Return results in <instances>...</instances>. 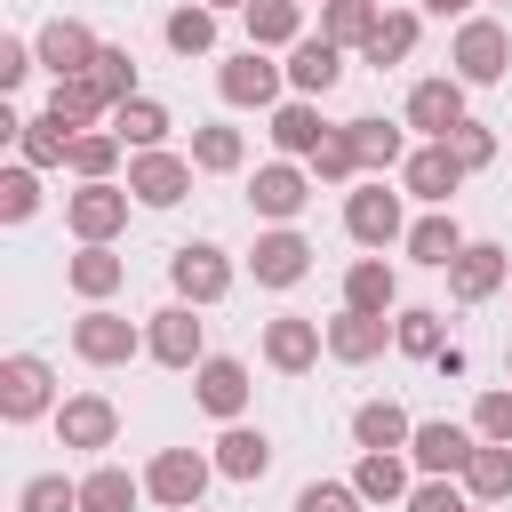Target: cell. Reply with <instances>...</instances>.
<instances>
[{"instance_id":"6da1fadb","label":"cell","mask_w":512,"mask_h":512,"mask_svg":"<svg viewBox=\"0 0 512 512\" xmlns=\"http://www.w3.org/2000/svg\"><path fill=\"white\" fill-rule=\"evenodd\" d=\"M456 80L464 88H480V80H504V64H512V32L496 24V16H464V32H456Z\"/></svg>"},{"instance_id":"7a4b0ae2","label":"cell","mask_w":512,"mask_h":512,"mask_svg":"<svg viewBox=\"0 0 512 512\" xmlns=\"http://www.w3.org/2000/svg\"><path fill=\"white\" fill-rule=\"evenodd\" d=\"M48 400H56V376H48V360H32V352H8V360H0V416H8V424H32Z\"/></svg>"},{"instance_id":"3957f363","label":"cell","mask_w":512,"mask_h":512,"mask_svg":"<svg viewBox=\"0 0 512 512\" xmlns=\"http://www.w3.org/2000/svg\"><path fill=\"white\" fill-rule=\"evenodd\" d=\"M144 496H160L168 512H192V504L208 496V456H192V448H160L152 472H144Z\"/></svg>"},{"instance_id":"277c9868","label":"cell","mask_w":512,"mask_h":512,"mask_svg":"<svg viewBox=\"0 0 512 512\" xmlns=\"http://www.w3.org/2000/svg\"><path fill=\"white\" fill-rule=\"evenodd\" d=\"M344 232H352L360 248H392V240H408V224H400V192L360 184V192L344 200Z\"/></svg>"},{"instance_id":"5b68a950","label":"cell","mask_w":512,"mask_h":512,"mask_svg":"<svg viewBox=\"0 0 512 512\" xmlns=\"http://www.w3.org/2000/svg\"><path fill=\"white\" fill-rule=\"evenodd\" d=\"M136 320H120V312H80L72 320V352L88 360V368H120V360H136Z\"/></svg>"},{"instance_id":"8992f818","label":"cell","mask_w":512,"mask_h":512,"mask_svg":"<svg viewBox=\"0 0 512 512\" xmlns=\"http://www.w3.org/2000/svg\"><path fill=\"white\" fill-rule=\"evenodd\" d=\"M128 192H136L144 208H176V200L192 192V160H176V152H160V144H152V152H136V160H128Z\"/></svg>"},{"instance_id":"52a82bcc","label":"cell","mask_w":512,"mask_h":512,"mask_svg":"<svg viewBox=\"0 0 512 512\" xmlns=\"http://www.w3.org/2000/svg\"><path fill=\"white\" fill-rule=\"evenodd\" d=\"M408 128H424L432 144H448V128H464V80H416L408 88Z\"/></svg>"},{"instance_id":"ba28073f","label":"cell","mask_w":512,"mask_h":512,"mask_svg":"<svg viewBox=\"0 0 512 512\" xmlns=\"http://www.w3.org/2000/svg\"><path fill=\"white\" fill-rule=\"evenodd\" d=\"M248 264H256V280H264V288H296V280L312 272V240H304V232H288V224H272V232L248 248Z\"/></svg>"},{"instance_id":"9c48e42d","label":"cell","mask_w":512,"mask_h":512,"mask_svg":"<svg viewBox=\"0 0 512 512\" xmlns=\"http://www.w3.org/2000/svg\"><path fill=\"white\" fill-rule=\"evenodd\" d=\"M112 432H120V408H112L104 392H72V400L56 408V440H64V448H112Z\"/></svg>"},{"instance_id":"30bf717a","label":"cell","mask_w":512,"mask_h":512,"mask_svg":"<svg viewBox=\"0 0 512 512\" xmlns=\"http://www.w3.org/2000/svg\"><path fill=\"white\" fill-rule=\"evenodd\" d=\"M280 80H288V64H272L264 48H240V56L216 72L224 104H272V96H280Z\"/></svg>"},{"instance_id":"8fae6325","label":"cell","mask_w":512,"mask_h":512,"mask_svg":"<svg viewBox=\"0 0 512 512\" xmlns=\"http://www.w3.org/2000/svg\"><path fill=\"white\" fill-rule=\"evenodd\" d=\"M128 200H136V192H120V184H80V192L64 200V216H72L80 240H112V232L128 224Z\"/></svg>"},{"instance_id":"7c38bea8","label":"cell","mask_w":512,"mask_h":512,"mask_svg":"<svg viewBox=\"0 0 512 512\" xmlns=\"http://www.w3.org/2000/svg\"><path fill=\"white\" fill-rule=\"evenodd\" d=\"M168 280H176L184 304H216L232 288V264H224V248H176L168 256Z\"/></svg>"},{"instance_id":"4fadbf2b","label":"cell","mask_w":512,"mask_h":512,"mask_svg":"<svg viewBox=\"0 0 512 512\" xmlns=\"http://www.w3.org/2000/svg\"><path fill=\"white\" fill-rule=\"evenodd\" d=\"M40 64H48L56 80L88 72V64H96V32H88L80 16H48V24H40Z\"/></svg>"},{"instance_id":"5bb4252c","label":"cell","mask_w":512,"mask_h":512,"mask_svg":"<svg viewBox=\"0 0 512 512\" xmlns=\"http://www.w3.org/2000/svg\"><path fill=\"white\" fill-rule=\"evenodd\" d=\"M400 184H408L416 200H432V208H448V192L464 184V160H456L448 144H424V152H408V160H400Z\"/></svg>"},{"instance_id":"9a60e30c","label":"cell","mask_w":512,"mask_h":512,"mask_svg":"<svg viewBox=\"0 0 512 512\" xmlns=\"http://www.w3.org/2000/svg\"><path fill=\"white\" fill-rule=\"evenodd\" d=\"M248 200H256V216H272V224H288L304 200H312V176L296 168V160H272V168H256V184H248Z\"/></svg>"},{"instance_id":"2e32d148","label":"cell","mask_w":512,"mask_h":512,"mask_svg":"<svg viewBox=\"0 0 512 512\" xmlns=\"http://www.w3.org/2000/svg\"><path fill=\"white\" fill-rule=\"evenodd\" d=\"M144 344H152V360H160V368H200V320H192V304L152 312Z\"/></svg>"},{"instance_id":"e0dca14e","label":"cell","mask_w":512,"mask_h":512,"mask_svg":"<svg viewBox=\"0 0 512 512\" xmlns=\"http://www.w3.org/2000/svg\"><path fill=\"white\" fill-rule=\"evenodd\" d=\"M336 80H344V48L336 40H296L288 48V88L296 96H328Z\"/></svg>"},{"instance_id":"ac0fdd59","label":"cell","mask_w":512,"mask_h":512,"mask_svg":"<svg viewBox=\"0 0 512 512\" xmlns=\"http://www.w3.org/2000/svg\"><path fill=\"white\" fill-rule=\"evenodd\" d=\"M504 272H512V264H504V248H488V240H464V256L448 264V288H456L464 304H480V296H496V288H504Z\"/></svg>"},{"instance_id":"d6986e66","label":"cell","mask_w":512,"mask_h":512,"mask_svg":"<svg viewBox=\"0 0 512 512\" xmlns=\"http://www.w3.org/2000/svg\"><path fill=\"white\" fill-rule=\"evenodd\" d=\"M384 336H392V320H384V312H352V304H344V312L328 320V352H336V360H352V368H360V360H376V352H384Z\"/></svg>"},{"instance_id":"ffe728a7","label":"cell","mask_w":512,"mask_h":512,"mask_svg":"<svg viewBox=\"0 0 512 512\" xmlns=\"http://www.w3.org/2000/svg\"><path fill=\"white\" fill-rule=\"evenodd\" d=\"M192 400H200L208 416H240V408H248V368H240V360H200V368H192Z\"/></svg>"},{"instance_id":"44dd1931","label":"cell","mask_w":512,"mask_h":512,"mask_svg":"<svg viewBox=\"0 0 512 512\" xmlns=\"http://www.w3.org/2000/svg\"><path fill=\"white\" fill-rule=\"evenodd\" d=\"M408 456H416L432 480H448V472L472 464V432H456V424H416V432H408Z\"/></svg>"},{"instance_id":"7402d4cb","label":"cell","mask_w":512,"mask_h":512,"mask_svg":"<svg viewBox=\"0 0 512 512\" xmlns=\"http://www.w3.org/2000/svg\"><path fill=\"white\" fill-rule=\"evenodd\" d=\"M72 136H80V128H72L64 112H40V120H24V128H16V144H24V160H32V168H72Z\"/></svg>"},{"instance_id":"603a6c76","label":"cell","mask_w":512,"mask_h":512,"mask_svg":"<svg viewBox=\"0 0 512 512\" xmlns=\"http://www.w3.org/2000/svg\"><path fill=\"white\" fill-rule=\"evenodd\" d=\"M264 360H272L280 376H304V368L320 360V328H312V320H272V328H264Z\"/></svg>"},{"instance_id":"cb8c5ba5","label":"cell","mask_w":512,"mask_h":512,"mask_svg":"<svg viewBox=\"0 0 512 512\" xmlns=\"http://www.w3.org/2000/svg\"><path fill=\"white\" fill-rule=\"evenodd\" d=\"M296 40H304L296 0H248V48H296Z\"/></svg>"},{"instance_id":"d4e9b609","label":"cell","mask_w":512,"mask_h":512,"mask_svg":"<svg viewBox=\"0 0 512 512\" xmlns=\"http://www.w3.org/2000/svg\"><path fill=\"white\" fill-rule=\"evenodd\" d=\"M464 488H472V504H504V496H512V440H488V448H472V464H464Z\"/></svg>"},{"instance_id":"484cf974","label":"cell","mask_w":512,"mask_h":512,"mask_svg":"<svg viewBox=\"0 0 512 512\" xmlns=\"http://www.w3.org/2000/svg\"><path fill=\"white\" fill-rule=\"evenodd\" d=\"M392 296H400V280H392L384 256H360V264L344 272V304H352V312H392Z\"/></svg>"},{"instance_id":"4316f807","label":"cell","mask_w":512,"mask_h":512,"mask_svg":"<svg viewBox=\"0 0 512 512\" xmlns=\"http://www.w3.org/2000/svg\"><path fill=\"white\" fill-rule=\"evenodd\" d=\"M264 464H272V440H264V432L232 424V432L216 440V472H224V480H264Z\"/></svg>"},{"instance_id":"83f0119b","label":"cell","mask_w":512,"mask_h":512,"mask_svg":"<svg viewBox=\"0 0 512 512\" xmlns=\"http://www.w3.org/2000/svg\"><path fill=\"white\" fill-rule=\"evenodd\" d=\"M408 256H416V264H432V272H448V264L464 256L456 216H424V224H408Z\"/></svg>"},{"instance_id":"f1b7e54d","label":"cell","mask_w":512,"mask_h":512,"mask_svg":"<svg viewBox=\"0 0 512 512\" xmlns=\"http://www.w3.org/2000/svg\"><path fill=\"white\" fill-rule=\"evenodd\" d=\"M352 488H360L368 504H400V496H408V464H400L392 448H368L360 472H352Z\"/></svg>"},{"instance_id":"f546056e","label":"cell","mask_w":512,"mask_h":512,"mask_svg":"<svg viewBox=\"0 0 512 512\" xmlns=\"http://www.w3.org/2000/svg\"><path fill=\"white\" fill-rule=\"evenodd\" d=\"M376 0H328L320 8V40H336V48H368V32H376Z\"/></svg>"},{"instance_id":"4dcf8cb0","label":"cell","mask_w":512,"mask_h":512,"mask_svg":"<svg viewBox=\"0 0 512 512\" xmlns=\"http://www.w3.org/2000/svg\"><path fill=\"white\" fill-rule=\"evenodd\" d=\"M136 496H144V480H128L120 464H96L80 480V512H136Z\"/></svg>"},{"instance_id":"1f68e13d","label":"cell","mask_w":512,"mask_h":512,"mask_svg":"<svg viewBox=\"0 0 512 512\" xmlns=\"http://www.w3.org/2000/svg\"><path fill=\"white\" fill-rule=\"evenodd\" d=\"M112 128H120V144L152 152V144L168 136V104H152V96H128V104H112Z\"/></svg>"},{"instance_id":"d6a6232c","label":"cell","mask_w":512,"mask_h":512,"mask_svg":"<svg viewBox=\"0 0 512 512\" xmlns=\"http://www.w3.org/2000/svg\"><path fill=\"white\" fill-rule=\"evenodd\" d=\"M320 136H328V128H320V112H312V104H280V112H272V144H280L288 160H312V152H320Z\"/></svg>"},{"instance_id":"836d02e7","label":"cell","mask_w":512,"mask_h":512,"mask_svg":"<svg viewBox=\"0 0 512 512\" xmlns=\"http://www.w3.org/2000/svg\"><path fill=\"white\" fill-rule=\"evenodd\" d=\"M64 272H72V288H80V296H112V288L128 280V264H120V256H112L104 240H88V248H80V256H72Z\"/></svg>"},{"instance_id":"e575fe53","label":"cell","mask_w":512,"mask_h":512,"mask_svg":"<svg viewBox=\"0 0 512 512\" xmlns=\"http://www.w3.org/2000/svg\"><path fill=\"white\" fill-rule=\"evenodd\" d=\"M408 432H416V424H408L392 400H360V408H352V440H360V448H400Z\"/></svg>"},{"instance_id":"d590c367","label":"cell","mask_w":512,"mask_h":512,"mask_svg":"<svg viewBox=\"0 0 512 512\" xmlns=\"http://www.w3.org/2000/svg\"><path fill=\"white\" fill-rule=\"evenodd\" d=\"M112 160H120V128H80V136H72V176H80V184H104Z\"/></svg>"},{"instance_id":"8d00e7d4","label":"cell","mask_w":512,"mask_h":512,"mask_svg":"<svg viewBox=\"0 0 512 512\" xmlns=\"http://www.w3.org/2000/svg\"><path fill=\"white\" fill-rule=\"evenodd\" d=\"M168 48H176V56H208V48H216V8H208V0L176 8V16H168Z\"/></svg>"},{"instance_id":"74e56055","label":"cell","mask_w":512,"mask_h":512,"mask_svg":"<svg viewBox=\"0 0 512 512\" xmlns=\"http://www.w3.org/2000/svg\"><path fill=\"white\" fill-rule=\"evenodd\" d=\"M48 112H64V120L80 128V120H96V112H112V96H104V88H96L88 72H72V80H56V88H48Z\"/></svg>"},{"instance_id":"f35d334b","label":"cell","mask_w":512,"mask_h":512,"mask_svg":"<svg viewBox=\"0 0 512 512\" xmlns=\"http://www.w3.org/2000/svg\"><path fill=\"white\" fill-rule=\"evenodd\" d=\"M240 160H248L240 128H192V168H208V176H232Z\"/></svg>"},{"instance_id":"ab89813d","label":"cell","mask_w":512,"mask_h":512,"mask_svg":"<svg viewBox=\"0 0 512 512\" xmlns=\"http://www.w3.org/2000/svg\"><path fill=\"white\" fill-rule=\"evenodd\" d=\"M408 48H416V16H408V8H392V16H376V32H368V48H360V56H368V64H400Z\"/></svg>"},{"instance_id":"60d3db41","label":"cell","mask_w":512,"mask_h":512,"mask_svg":"<svg viewBox=\"0 0 512 512\" xmlns=\"http://www.w3.org/2000/svg\"><path fill=\"white\" fill-rule=\"evenodd\" d=\"M352 144H360V168H400V128L392 120H352Z\"/></svg>"},{"instance_id":"b9f144b4","label":"cell","mask_w":512,"mask_h":512,"mask_svg":"<svg viewBox=\"0 0 512 512\" xmlns=\"http://www.w3.org/2000/svg\"><path fill=\"white\" fill-rule=\"evenodd\" d=\"M312 176H320V184H344V176H360V144H352V128H328V136H320V152H312Z\"/></svg>"},{"instance_id":"7bdbcfd3","label":"cell","mask_w":512,"mask_h":512,"mask_svg":"<svg viewBox=\"0 0 512 512\" xmlns=\"http://www.w3.org/2000/svg\"><path fill=\"white\" fill-rule=\"evenodd\" d=\"M392 344L416 352V360H440V344H448V336H440V312H400V320H392Z\"/></svg>"},{"instance_id":"ee69618b","label":"cell","mask_w":512,"mask_h":512,"mask_svg":"<svg viewBox=\"0 0 512 512\" xmlns=\"http://www.w3.org/2000/svg\"><path fill=\"white\" fill-rule=\"evenodd\" d=\"M88 80H96V88H104L112 104H128V96H136V64H128V48H96Z\"/></svg>"},{"instance_id":"f6af8a7d","label":"cell","mask_w":512,"mask_h":512,"mask_svg":"<svg viewBox=\"0 0 512 512\" xmlns=\"http://www.w3.org/2000/svg\"><path fill=\"white\" fill-rule=\"evenodd\" d=\"M24 512H80V488L64 472H40V480H24Z\"/></svg>"},{"instance_id":"bcb514c9","label":"cell","mask_w":512,"mask_h":512,"mask_svg":"<svg viewBox=\"0 0 512 512\" xmlns=\"http://www.w3.org/2000/svg\"><path fill=\"white\" fill-rule=\"evenodd\" d=\"M32 208H40V176H32V168H8V176H0V216L24 224Z\"/></svg>"},{"instance_id":"7dc6e473","label":"cell","mask_w":512,"mask_h":512,"mask_svg":"<svg viewBox=\"0 0 512 512\" xmlns=\"http://www.w3.org/2000/svg\"><path fill=\"white\" fill-rule=\"evenodd\" d=\"M360 504H368V496H360L352 480H312V488L296 496V512H360Z\"/></svg>"},{"instance_id":"c3c4849f","label":"cell","mask_w":512,"mask_h":512,"mask_svg":"<svg viewBox=\"0 0 512 512\" xmlns=\"http://www.w3.org/2000/svg\"><path fill=\"white\" fill-rule=\"evenodd\" d=\"M448 152H456V160H464V176H472V168H488V160H496V136H488L480 120H464V128H448Z\"/></svg>"},{"instance_id":"681fc988","label":"cell","mask_w":512,"mask_h":512,"mask_svg":"<svg viewBox=\"0 0 512 512\" xmlns=\"http://www.w3.org/2000/svg\"><path fill=\"white\" fill-rule=\"evenodd\" d=\"M472 432H480V440H512V392H480Z\"/></svg>"},{"instance_id":"f907efd6","label":"cell","mask_w":512,"mask_h":512,"mask_svg":"<svg viewBox=\"0 0 512 512\" xmlns=\"http://www.w3.org/2000/svg\"><path fill=\"white\" fill-rule=\"evenodd\" d=\"M408 512H464V496H456V480H424V488H408Z\"/></svg>"},{"instance_id":"816d5d0a","label":"cell","mask_w":512,"mask_h":512,"mask_svg":"<svg viewBox=\"0 0 512 512\" xmlns=\"http://www.w3.org/2000/svg\"><path fill=\"white\" fill-rule=\"evenodd\" d=\"M32 56H40V48H24V40H0V88H16V80L32 72Z\"/></svg>"},{"instance_id":"f5cc1de1","label":"cell","mask_w":512,"mask_h":512,"mask_svg":"<svg viewBox=\"0 0 512 512\" xmlns=\"http://www.w3.org/2000/svg\"><path fill=\"white\" fill-rule=\"evenodd\" d=\"M424 8H432V16H464L472 0H424Z\"/></svg>"},{"instance_id":"db71d44e","label":"cell","mask_w":512,"mask_h":512,"mask_svg":"<svg viewBox=\"0 0 512 512\" xmlns=\"http://www.w3.org/2000/svg\"><path fill=\"white\" fill-rule=\"evenodd\" d=\"M208 8H248V0H208Z\"/></svg>"},{"instance_id":"11a10c76","label":"cell","mask_w":512,"mask_h":512,"mask_svg":"<svg viewBox=\"0 0 512 512\" xmlns=\"http://www.w3.org/2000/svg\"><path fill=\"white\" fill-rule=\"evenodd\" d=\"M464 512H488V504H464Z\"/></svg>"},{"instance_id":"9f6ffc18","label":"cell","mask_w":512,"mask_h":512,"mask_svg":"<svg viewBox=\"0 0 512 512\" xmlns=\"http://www.w3.org/2000/svg\"><path fill=\"white\" fill-rule=\"evenodd\" d=\"M192 512H200V504H192Z\"/></svg>"}]
</instances>
